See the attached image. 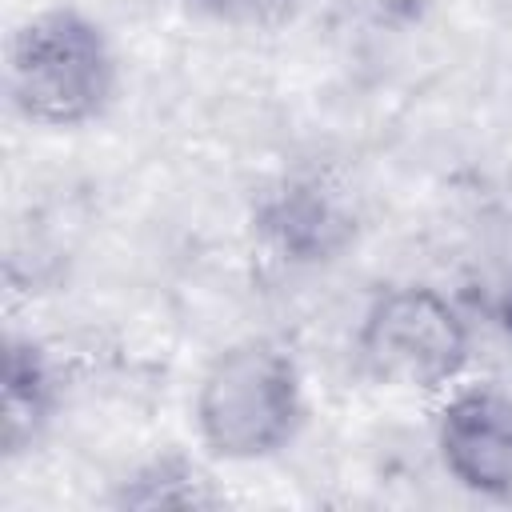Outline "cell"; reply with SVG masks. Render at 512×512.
<instances>
[{
  "label": "cell",
  "instance_id": "277c9868",
  "mask_svg": "<svg viewBox=\"0 0 512 512\" xmlns=\"http://www.w3.org/2000/svg\"><path fill=\"white\" fill-rule=\"evenodd\" d=\"M436 452L460 488L512 500V396L492 384L460 388L436 416Z\"/></svg>",
  "mask_w": 512,
  "mask_h": 512
},
{
  "label": "cell",
  "instance_id": "5b68a950",
  "mask_svg": "<svg viewBox=\"0 0 512 512\" xmlns=\"http://www.w3.org/2000/svg\"><path fill=\"white\" fill-rule=\"evenodd\" d=\"M52 372L32 344H8L4 356V400H0V440L4 452H20L36 440L44 420L52 416Z\"/></svg>",
  "mask_w": 512,
  "mask_h": 512
},
{
  "label": "cell",
  "instance_id": "8992f818",
  "mask_svg": "<svg viewBox=\"0 0 512 512\" xmlns=\"http://www.w3.org/2000/svg\"><path fill=\"white\" fill-rule=\"evenodd\" d=\"M116 504L120 508H212L216 492L196 468L164 456L140 468L132 480H124Z\"/></svg>",
  "mask_w": 512,
  "mask_h": 512
},
{
  "label": "cell",
  "instance_id": "7a4b0ae2",
  "mask_svg": "<svg viewBox=\"0 0 512 512\" xmlns=\"http://www.w3.org/2000/svg\"><path fill=\"white\" fill-rule=\"evenodd\" d=\"M300 412V372L268 340H244L220 352L196 392L200 436L224 460L272 456L292 440Z\"/></svg>",
  "mask_w": 512,
  "mask_h": 512
},
{
  "label": "cell",
  "instance_id": "52a82bcc",
  "mask_svg": "<svg viewBox=\"0 0 512 512\" xmlns=\"http://www.w3.org/2000/svg\"><path fill=\"white\" fill-rule=\"evenodd\" d=\"M192 8L216 16V20H232V24H252V28H264V24H280L296 0H188Z\"/></svg>",
  "mask_w": 512,
  "mask_h": 512
},
{
  "label": "cell",
  "instance_id": "3957f363",
  "mask_svg": "<svg viewBox=\"0 0 512 512\" xmlns=\"http://www.w3.org/2000/svg\"><path fill=\"white\" fill-rule=\"evenodd\" d=\"M356 348L376 380L396 388H436L464 368L468 328L436 288L400 284L368 304Z\"/></svg>",
  "mask_w": 512,
  "mask_h": 512
},
{
  "label": "cell",
  "instance_id": "6da1fadb",
  "mask_svg": "<svg viewBox=\"0 0 512 512\" xmlns=\"http://www.w3.org/2000/svg\"><path fill=\"white\" fill-rule=\"evenodd\" d=\"M116 84L112 48L84 12L48 8L24 20L8 44V96L44 128H76L104 112Z\"/></svg>",
  "mask_w": 512,
  "mask_h": 512
}]
</instances>
